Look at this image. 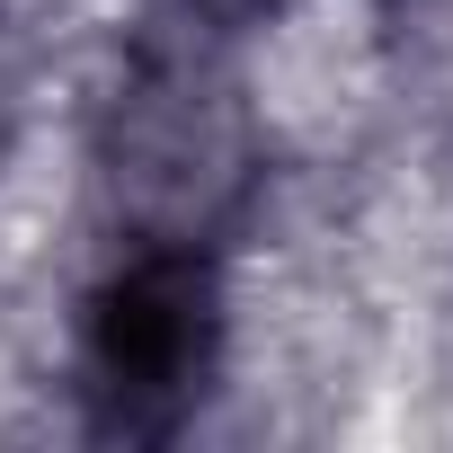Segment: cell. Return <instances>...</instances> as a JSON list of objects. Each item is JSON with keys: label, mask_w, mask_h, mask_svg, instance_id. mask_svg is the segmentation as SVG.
I'll return each instance as SVG.
<instances>
[{"label": "cell", "mask_w": 453, "mask_h": 453, "mask_svg": "<svg viewBox=\"0 0 453 453\" xmlns=\"http://www.w3.org/2000/svg\"><path fill=\"white\" fill-rule=\"evenodd\" d=\"M187 19V36H241V27H267L285 0H169Z\"/></svg>", "instance_id": "3"}, {"label": "cell", "mask_w": 453, "mask_h": 453, "mask_svg": "<svg viewBox=\"0 0 453 453\" xmlns=\"http://www.w3.org/2000/svg\"><path fill=\"white\" fill-rule=\"evenodd\" d=\"M250 187V116L196 45H151L107 116V196L142 241H204Z\"/></svg>", "instance_id": "2"}, {"label": "cell", "mask_w": 453, "mask_h": 453, "mask_svg": "<svg viewBox=\"0 0 453 453\" xmlns=\"http://www.w3.org/2000/svg\"><path fill=\"white\" fill-rule=\"evenodd\" d=\"M222 365V276L204 241H134L81 320V391L107 435H169Z\"/></svg>", "instance_id": "1"}]
</instances>
